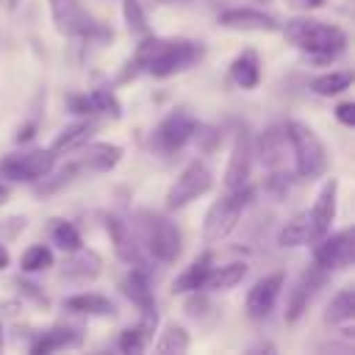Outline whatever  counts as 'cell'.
Masks as SVG:
<instances>
[{
	"mask_svg": "<svg viewBox=\"0 0 355 355\" xmlns=\"http://www.w3.org/2000/svg\"><path fill=\"white\" fill-rule=\"evenodd\" d=\"M283 280H286L283 272H272V275H266V277L252 283V288L247 291V316L250 319L261 322V319H266L272 313V308H275V302L280 297Z\"/></svg>",
	"mask_w": 355,
	"mask_h": 355,
	"instance_id": "obj_13",
	"label": "cell"
},
{
	"mask_svg": "<svg viewBox=\"0 0 355 355\" xmlns=\"http://www.w3.org/2000/svg\"><path fill=\"white\" fill-rule=\"evenodd\" d=\"M80 341H83L80 327L55 324V327L44 330V333L31 344V352H33V355H47V352H55V349H64V347H80Z\"/></svg>",
	"mask_w": 355,
	"mask_h": 355,
	"instance_id": "obj_20",
	"label": "cell"
},
{
	"mask_svg": "<svg viewBox=\"0 0 355 355\" xmlns=\"http://www.w3.org/2000/svg\"><path fill=\"white\" fill-rule=\"evenodd\" d=\"M103 269V261L94 250H86V247H78L75 252H69V261L64 263V277L67 280H78V283H86V280H94Z\"/></svg>",
	"mask_w": 355,
	"mask_h": 355,
	"instance_id": "obj_21",
	"label": "cell"
},
{
	"mask_svg": "<svg viewBox=\"0 0 355 355\" xmlns=\"http://www.w3.org/2000/svg\"><path fill=\"white\" fill-rule=\"evenodd\" d=\"M194 130H197V119L189 111H172L155 128L153 147L158 153H164V155H175V153H180L194 139Z\"/></svg>",
	"mask_w": 355,
	"mask_h": 355,
	"instance_id": "obj_9",
	"label": "cell"
},
{
	"mask_svg": "<svg viewBox=\"0 0 355 355\" xmlns=\"http://www.w3.org/2000/svg\"><path fill=\"white\" fill-rule=\"evenodd\" d=\"M67 108L72 114H94L92 103H89V94H67Z\"/></svg>",
	"mask_w": 355,
	"mask_h": 355,
	"instance_id": "obj_39",
	"label": "cell"
},
{
	"mask_svg": "<svg viewBox=\"0 0 355 355\" xmlns=\"http://www.w3.org/2000/svg\"><path fill=\"white\" fill-rule=\"evenodd\" d=\"M355 319V291L352 288H341L330 302H327V311H324V322L338 327V324H349Z\"/></svg>",
	"mask_w": 355,
	"mask_h": 355,
	"instance_id": "obj_27",
	"label": "cell"
},
{
	"mask_svg": "<svg viewBox=\"0 0 355 355\" xmlns=\"http://www.w3.org/2000/svg\"><path fill=\"white\" fill-rule=\"evenodd\" d=\"M286 130V139H288V147H291V155H294V166H297V175L305 178V180H316L324 175L327 169V150L322 144V139L302 122L297 119H288L283 125Z\"/></svg>",
	"mask_w": 355,
	"mask_h": 355,
	"instance_id": "obj_4",
	"label": "cell"
},
{
	"mask_svg": "<svg viewBox=\"0 0 355 355\" xmlns=\"http://www.w3.org/2000/svg\"><path fill=\"white\" fill-rule=\"evenodd\" d=\"M64 311H69V313H83V316H114V313H116V308H114V302H111L108 297H103V294H89V291L75 294V297H67V300H64Z\"/></svg>",
	"mask_w": 355,
	"mask_h": 355,
	"instance_id": "obj_25",
	"label": "cell"
},
{
	"mask_svg": "<svg viewBox=\"0 0 355 355\" xmlns=\"http://www.w3.org/2000/svg\"><path fill=\"white\" fill-rule=\"evenodd\" d=\"M230 80L239 86V89H255L258 80H261V64H258V53L252 47L241 50L233 64H230Z\"/></svg>",
	"mask_w": 355,
	"mask_h": 355,
	"instance_id": "obj_22",
	"label": "cell"
},
{
	"mask_svg": "<svg viewBox=\"0 0 355 355\" xmlns=\"http://www.w3.org/2000/svg\"><path fill=\"white\" fill-rule=\"evenodd\" d=\"M94 122H75V125H67L58 136H55V141L50 144V153L58 158V155H67V153H72V150H80L86 141H92V136H94Z\"/></svg>",
	"mask_w": 355,
	"mask_h": 355,
	"instance_id": "obj_23",
	"label": "cell"
},
{
	"mask_svg": "<svg viewBox=\"0 0 355 355\" xmlns=\"http://www.w3.org/2000/svg\"><path fill=\"white\" fill-rule=\"evenodd\" d=\"M0 349H3V327H0Z\"/></svg>",
	"mask_w": 355,
	"mask_h": 355,
	"instance_id": "obj_48",
	"label": "cell"
},
{
	"mask_svg": "<svg viewBox=\"0 0 355 355\" xmlns=\"http://www.w3.org/2000/svg\"><path fill=\"white\" fill-rule=\"evenodd\" d=\"M324 280H327V269L319 266L316 261L308 263L300 272V277H297V283H294V288L288 291V300H286V322L288 324H294V322L302 319V313L308 311V305L313 302V297L319 294V288L324 286Z\"/></svg>",
	"mask_w": 355,
	"mask_h": 355,
	"instance_id": "obj_10",
	"label": "cell"
},
{
	"mask_svg": "<svg viewBox=\"0 0 355 355\" xmlns=\"http://www.w3.org/2000/svg\"><path fill=\"white\" fill-rule=\"evenodd\" d=\"M313 261L319 266L330 269H347L355 261V230L344 227L333 236H322L313 247Z\"/></svg>",
	"mask_w": 355,
	"mask_h": 355,
	"instance_id": "obj_11",
	"label": "cell"
},
{
	"mask_svg": "<svg viewBox=\"0 0 355 355\" xmlns=\"http://www.w3.org/2000/svg\"><path fill=\"white\" fill-rule=\"evenodd\" d=\"M336 197H338V180L330 178V180L322 183V189L316 194V202L308 211V233H311L308 244H316L322 236L330 233L333 219H336Z\"/></svg>",
	"mask_w": 355,
	"mask_h": 355,
	"instance_id": "obj_12",
	"label": "cell"
},
{
	"mask_svg": "<svg viewBox=\"0 0 355 355\" xmlns=\"http://www.w3.org/2000/svg\"><path fill=\"white\" fill-rule=\"evenodd\" d=\"M308 239H311V233H308V211H302V214H297L294 219H288L283 225V230L277 236V244L280 247H302V244H308Z\"/></svg>",
	"mask_w": 355,
	"mask_h": 355,
	"instance_id": "obj_32",
	"label": "cell"
},
{
	"mask_svg": "<svg viewBox=\"0 0 355 355\" xmlns=\"http://www.w3.org/2000/svg\"><path fill=\"white\" fill-rule=\"evenodd\" d=\"M336 119H338L341 125L352 128V125H355V103H338V105H336Z\"/></svg>",
	"mask_w": 355,
	"mask_h": 355,
	"instance_id": "obj_40",
	"label": "cell"
},
{
	"mask_svg": "<svg viewBox=\"0 0 355 355\" xmlns=\"http://www.w3.org/2000/svg\"><path fill=\"white\" fill-rule=\"evenodd\" d=\"M189 344H191L189 330H186V327H180V324H175V322H169V324L164 327L161 338L155 341V352L178 355V352H186V349H189Z\"/></svg>",
	"mask_w": 355,
	"mask_h": 355,
	"instance_id": "obj_29",
	"label": "cell"
},
{
	"mask_svg": "<svg viewBox=\"0 0 355 355\" xmlns=\"http://www.w3.org/2000/svg\"><path fill=\"white\" fill-rule=\"evenodd\" d=\"M252 136L247 128H239L236 130V139H233V150H230V161H227V169H225V186L227 189H236V186H244L250 180V172H252Z\"/></svg>",
	"mask_w": 355,
	"mask_h": 355,
	"instance_id": "obj_14",
	"label": "cell"
},
{
	"mask_svg": "<svg viewBox=\"0 0 355 355\" xmlns=\"http://www.w3.org/2000/svg\"><path fill=\"white\" fill-rule=\"evenodd\" d=\"M252 153L261 158L266 169H280L288 155V139H286L283 125H269L258 136V141H252Z\"/></svg>",
	"mask_w": 355,
	"mask_h": 355,
	"instance_id": "obj_15",
	"label": "cell"
},
{
	"mask_svg": "<svg viewBox=\"0 0 355 355\" xmlns=\"http://www.w3.org/2000/svg\"><path fill=\"white\" fill-rule=\"evenodd\" d=\"M202 55H205V47L194 39H161V36L147 33L139 42L136 53L128 58V64L116 80L128 83L139 72H150L153 78H169V75H178V72L194 67Z\"/></svg>",
	"mask_w": 355,
	"mask_h": 355,
	"instance_id": "obj_1",
	"label": "cell"
},
{
	"mask_svg": "<svg viewBox=\"0 0 355 355\" xmlns=\"http://www.w3.org/2000/svg\"><path fill=\"white\" fill-rule=\"evenodd\" d=\"M6 200H8V186H3V183H0V205H3Z\"/></svg>",
	"mask_w": 355,
	"mask_h": 355,
	"instance_id": "obj_45",
	"label": "cell"
},
{
	"mask_svg": "<svg viewBox=\"0 0 355 355\" xmlns=\"http://www.w3.org/2000/svg\"><path fill=\"white\" fill-rule=\"evenodd\" d=\"M17 288H19V294H22V297L33 300L39 308H50V300H47V294H44V291H42L36 283H28V280H22V277H19V280H17Z\"/></svg>",
	"mask_w": 355,
	"mask_h": 355,
	"instance_id": "obj_37",
	"label": "cell"
},
{
	"mask_svg": "<svg viewBox=\"0 0 355 355\" xmlns=\"http://www.w3.org/2000/svg\"><path fill=\"white\" fill-rule=\"evenodd\" d=\"M291 8H300V11H311V8H319L324 0H286Z\"/></svg>",
	"mask_w": 355,
	"mask_h": 355,
	"instance_id": "obj_43",
	"label": "cell"
},
{
	"mask_svg": "<svg viewBox=\"0 0 355 355\" xmlns=\"http://www.w3.org/2000/svg\"><path fill=\"white\" fill-rule=\"evenodd\" d=\"M89 103H92V111L94 114H105L111 119H119L122 116V105L116 100V94L111 89H94L89 92Z\"/></svg>",
	"mask_w": 355,
	"mask_h": 355,
	"instance_id": "obj_34",
	"label": "cell"
},
{
	"mask_svg": "<svg viewBox=\"0 0 355 355\" xmlns=\"http://www.w3.org/2000/svg\"><path fill=\"white\" fill-rule=\"evenodd\" d=\"M153 3H158V6H172V3H189V0H153Z\"/></svg>",
	"mask_w": 355,
	"mask_h": 355,
	"instance_id": "obj_47",
	"label": "cell"
},
{
	"mask_svg": "<svg viewBox=\"0 0 355 355\" xmlns=\"http://www.w3.org/2000/svg\"><path fill=\"white\" fill-rule=\"evenodd\" d=\"M80 175V166H78V161H69V164H64L55 175H53V169L44 175V178H39L36 183H33V191L39 194V197H47V194H55L61 186H67L69 180H75Z\"/></svg>",
	"mask_w": 355,
	"mask_h": 355,
	"instance_id": "obj_28",
	"label": "cell"
},
{
	"mask_svg": "<svg viewBox=\"0 0 355 355\" xmlns=\"http://www.w3.org/2000/svg\"><path fill=\"white\" fill-rule=\"evenodd\" d=\"M349 83H352V72H347V69L324 72L311 80V92H316L319 97H333V94H341L344 89H349Z\"/></svg>",
	"mask_w": 355,
	"mask_h": 355,
	"instance_id": "obj_31",
	"label": "cell"
},
{
	"mask_svg": "<svg viewBox=\"0 0 355 355\" xmlns=\"http://www.w3.org/2000/svg\"><path fill=\"white\" fill-rule=\"evenodd\" d=\"M22 272H42L53 266V250L47 244H31L19 258Z\"/></svg>",
	"mask_w": 355,
	"mask_h": 355,
	"instance_id": "obj_33",
	"label": "cell"
},
{
	"mask_svg": "<svg viewBox=\"0 0 355 355\" xmlns=\"http://www.w3.org/2000/svg\"><path fill=\"white\" fill-rule=\"evenodd\" d=\"M211 189H214V175H211V169H208L202 161H191V164H186V169L178 175V180L169 186V191H166V208H169V211L186 208L189 202L200 200V197L208 194Z\"/></svg>",
	"mask_w": 355,
	"mask_h": 355,
	"instance_id": "obj_8",
	"label": "cell"
},
{
	"mask_svg": "<svg viewBox=\"0 0 355 355\" xmlns=\"http://www.w3.org/2000/svg\"><path fill=\"white\" fill-rule=\"evenodd\" d=\"M80 150H83V155L78 158L80 172L83 169H89V172H111L122 161V147L111 144V141H86Z\"/></svg>",
	"mask_w": 355,
	"mask_h": 355,
	"instance_id": "obj_17",
	"label": "cell"
},
{
	"mask_svg": "<svg viewBox=\"0 0 355 355\" xmlns=\"http://www.w3.org/2000/svg\"><path fill=\"white\" fill-rule=\"evenodd\" d=\"M33 133H36V125H33V122H25V125H19V130H17L14 141H17V144H25V141H31V139H33Z\"/></svg>",
	"mask_w": 355,
	"mask_h": 355,
	"instance_id": "obj_42",
	"label": "cell"
},
{
	"mask_svg": "<svg viewBox=\"0 0 355 355\" xmlns=\"http://www.w3.org/2000/svg\"><path fill=\"white\" fill-rule=\"evenodd\" d=\"M0 227H6V230H3V236H6V239H14V236H17V230H22V227H25V219H22V216H11V219L0 222Z\"/></svg>",
	"mask_w": 355,
	"mask_h": 355,
	"instance_id": "obj_41",
	"label": "cell"
},
{
	"mask_svg": "<svg viewBox=\"0 0 355 355\" xmlns=\"http://www.w3.org/2000/svg\"><path fill=\"white\" fill-rule=\"evenodd\" d=\"M53 22L61 36H80V39H114L108 28H103L80 0H50Z\"/></svg>",
	"mask_w": 355,
	"mask_h": 355,
	"instance_id": "obj_6",
	"label": "cell"
},
{
	"mask_svg": "<svg viewBox=\"0 0 355 355\" xmlns=\"http://www.w3.org/2000/svg\"><path fill=\"white\" fill-rule=\"evenodd\" d=\"M50 241L64 252H75L78 247H83L78 227L67 219H50Z\"/></svg>",
	"mask_w": 355,
	"mask_h": 355,
	"instance_id": "obj_30",
	"label": "cell"
},
{
	"mask_svg": "<svg viewBox=\"0 0 355 355\" xmlns=\"http://www.w3.org/2000/svg\"><path fill=\"white\" fill-rule=\"evenodd\" d=\"M122 294L139 308V311H155V297H153V286H150V275L141 266H133L122 283H119Z\"/></svg>",
	"mask_w": 355,
	"mask_h": 355,
	"instance_id": "obj_19",
	"label": "cell"
},
{
	"mask_svg": "<svg viewBox=\"0 0 355 355\" xmlns=\"http://www.w3.org/2000/svg\"><path fill=\"white\" fill-rule=\"evenodd\" d=\"M8 261H11V255H8V250L0 244V269H6V266H8Z\"/></svg>",
	"mask_w": 355,
	"mask_h": 355,
	"instance_id": "obj_44",
	"label": "cell"
},
{
	"mask_svg": "<svg viewBox=\"0 0 355 355\" xmlns=\"http://www.w3.org/2000/svg\"><path fill=\"white\" fill-rule=\"evenodd\" d=\"M105 230L111 236V244L116 250V255L128 263H139V239H136V230L130 222H125L122 216L116 214H108L105 216Z\"/></svg>",
	"mask_w": 355,
	"mask_h": 355,
	"instance_id": "obj_18",
	"label": "cell"
},
{
	"mask_svg": "<svg viewBox=\"0 0 355 355\" xmlns=\"http://www.w3.org/2000/svg\"><path fill=\"white\" fill-rule=\"evenodd\" d=\"M219 25L230 31H263V33L280 31V22L258 8H227L219 14Z\"/></svg>",
	"mask_w": 355,
	"mask_h": 355,
	"instance_id": "obj_16",
	"label": "cell"
},
{
	"mask_svg": "<svg viewBox=\"0 0 355 355\" xmlns=\"http://www.w3.org/2000/svg\"><path fill=\"white\" fill-rule=\"evenodd\" d=\"M133 219H136L133 227L139 230V239L153 258H158L164 263L178 261V255L183 250V236L175 222H169L166 216L153 214V211H136Z\"/></svg>",
	"mask_w": 355,
	"mask_h": 355,
	"instance_id": "obj_3",
	"label": "cell"
},
{
	"mask_svg": "<svg viewBox=\"0 0 355 355\" xmlns=\"http://www.w3.org/2000/svg\"><path fill=\"white\" fill-rule=\"evenodd\" d=\"M208 308H211L208 297H205V294H200V291H191V300L186 302V313H189L191 319L202 322V319H205V313H208Z\"/></svg>",
	"mask_w": 355,
	"mask_h": 355,
	"instance_id": "obj_38",
	"label": "cell"
},
{
	"mask_svg": "<svg viewBox=\"0 0 355 355\" xmlns=\"http://www.w3.org/2000/svg\"><path fill=\"white\" fill-rule=\"evenodd\" d=\"M211 266H214L211 252L197 255V258L191 261V266L175 277L172 291H175V294H191V291H200V288L205 286V277H208V269H211Z\"/></svg>",
	"mask_w": 355,
	"mask_h": 355,
	"instance_id": "obj_24",
	"label": "cell"
},
{
	"mask_svg": "<svg viewBox=\"0 0 355 355\" xmlns=\"http://www.w3.org/2000/svg\"><path fill=\"white\" fill-rule=\"evenodd\" d=\"M122 14H125V22H128V31L136 33V36H147L150 33V25H147V14L141 8L139 0H122Z\"/></svg>",
	"mask_w": 355,
	"mask_h": 355,
	"instance_id": "obj_35",
	"label": "cell"
},
{
	"mask_svg": "<svg viewBox=\"0 0 355 355\" xmlns=\"http://www.w3.org/2000/svg\"><path fill=\"white\" fill-rule=\"evenodd\" d=\"M252 200V186L244 183V186H236V189H227V194L222 200H216L208 214H205V222H202V236L205 241H222L225 236L233 233V227L239 225L247 202Z\"/></svg>",
	"mask_w": 355,
	"mask_h": 355,
	"instance_id": "obj_5",
	"label": "cell"
},
{
	"mask_svg": "<svg viewBox=\"0 0 355 355\" xmlns=\"http://www.w3.org/2000/svg\"><path fill=\"white\" fill-rule=\"evenodd\" d=\"M258 3H266V0H258Z\"/></svg>",
	"mask_w": 355,
	"mask_h": 355,
	"instance_id": "obj_49",
	"label": "cell"
},
{
	"mask_svg": "<svg viewBox=\"0 0 355 355\" xmlns=\"http://www.w3.org/2000/svg\"><path fill=\"white\" fill-rule=\"evenodd\" d=\"M244 275H247V263H241V261H233V263H225V266H211L202 288L227 291V288L239 286L244 280Z\"/></svg>",
	"mask_w": 355,
	"mask_h": 355,
	"instance_id": "obj_26",
	"label": "cell"
},
{
	"mask_svg": "<svg viewBox=\"0 0 355 355\" xmlns=\"http://www.w3.org/2000/svg\"><path fill=\"white\" fill-rule=\"evenodd\" d=\"M55 166V155L50 150H25V153H8L0 158V178L11 183H36Z\"/></svg>",
	"mask_w": 355,
	"mask_h": 355,
	"instance_id": "obj_7",
	"label": "cell"
},
{
	"mask_svg": "<svg viewBox=\"0 0 355 355\" xmlns=\"http://www.w3.org/2000/svg\"><path fill=\"white\" fill-rule=\"evenodd\" d=\"M17 3H19V0H3V6H6V11H14V8H17Z\"/></svg>",
	"mask_w": 355,
	"mask_h": 355,
	"instance_id": "obj_46",
	"label": "cell"
},
{
	"mask_svg": "<svg viewBox=\"0 0 355 355\" xmlns=\"http://www.w3.org/2000/svg\"><path fill=\"white\" fill-rule=\"evenodd\" d=\"M283 36L288 44H294L297 50H302V55L313 64H327L336 55L344 53L347 47V33L338 25L330 22H319V19H288V25L283 28Z\"/></svg>",
	"mask_w": 355,
	"mask_h": 355,
	"instance_id": "obj_2",
	"label": "cell"
},
{
	"mask_svg": "<svg viewBox=\"0 0 355 355\" xmlns=\"http://www.w3.org/2000/svg\"><path fill=\"white\" fill-rule=\"evenodd\" d=\"M144 347H147V336L139 330V324H136V327H128V330L119 333V349H122V352L133 355V352H141Z\"/></svg>",
	"mask_w": 355,
	"mask_h": 355,
	"instance_id": "obj_36",
	"label": "cell"
}]
</instances>
